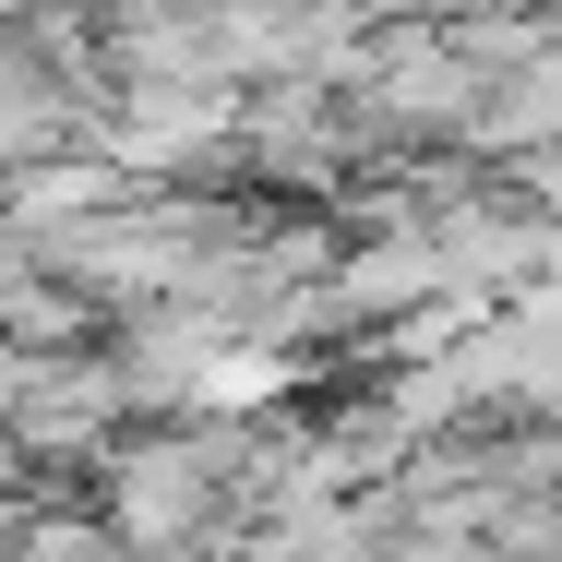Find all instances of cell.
Listing matches in <instances>:
<instances>
[{
    "instance_id": "cell-1",
    "label": "cell",
    "mask_w": 562,
    "mask_h": 562,
    "mask_svg": "<svg viewBox=\"0 0 562 562\" xmlns=\"http://www.w3.org/2000/svg\"><path fill=\"white\" fill-rule=\"evenodd\" d=\"M216 515V443H132L109 467V539L132 562H168Z\"/></svg>"
},
{
    "instance_id": "cell-2",
    "label": "cell",
    "mask_w": 562,
    "mask_h": 562,
    "mask_svg": "<svg viewBox=\"0 0 562 562\" xmlns=\"http://www.w3.org/2000/svg\"><path fill=\"white\" fill-rule=\"evenodd\" d=\"M216 132H227V97H132L120 156H132V168H168V156H204Z\"/></svg>"
},
{
    "instance_id": "cell-3",
    "label": "cell",
    "mask_w": 562,
    "mask_h": 562,
    "mask_svg": "<svg viewBox=\"0 0 562 562\" xmlns=\"http://www.w3.org/2000/svg\"><path fill=\"white\" fill-rule=\"evenodd\" d=\"M431 276H443V251L431 239H395V251H359L347 263V300H419Z\"/></svg>"
},
{
    "instance_id": "cell-4",
    "label": "cell",
    "mask_w": 562,
    "mask_h": 562,
    "mask_svg": "<svg viewBox=\"0 0 562 562\" xmlns=\"http://www.w3.org/2000/svg\"><path fill=\"white\" fill-rule=\"evenodd\" d=\"M0 562H132L109 527H85V515H36V527H12V551Z\"/></svg>"
},
{
    "instance_id": "cell-5",
    "label": "cell",
    "mask_w": 562,
    "mask_h": 562,
    "mask_svg": "<svg viewBox=\"0 0 562 562\" xmlns=\"http://www.w3.org/2000/svg\"><path fill=\"white\" fill-rule=\"evenodd\" d=\"M109 192H120L109 168H48V180H24V204H12V216H97Z\"/></svg>"
}]
</instances>
